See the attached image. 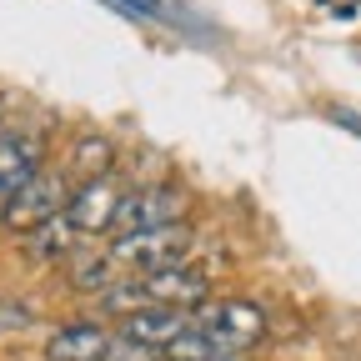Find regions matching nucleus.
<instances>
[{
    "instance_id": "f8f14e48",
    "label": "nucleus",
    "mask_w": 361,
    "mask_h": 361,
    "mask_svg": "<svg viewBox=\"0 0 361 361\" xmlns=\"http://www.w3.org/2000/svg\"><path fill=\"white\" fill-rule=\"evenodd\" d=\"M111 166H116V146L101 141V135H85V141L75 146V156H71V171H66V176L90 180V176H106Z\"/></svg>"
},
{
    "instance_id": "1a4fd4ad",
    "label": "nucleus",
    "mask_w": 361,
    "mask_h": 361,
    "mask_svg": "<svg viewBox=\"0 0 361 361\" xmlns=\"http://www.w3.org/2000/svg\"><path fill=\"white\" fill-rule=\"evenodd\" d=\"M186 326H191V311H180V306H146V311L121 316V336L146 341V346H156V351H161L166 341H176Z\"/></svg>"
},
{
    "instance_id": "9b49d317",
    "label": "nucleus",
    "mask_w": 361,
    "mask_h": 361,
    "mask_svg": "<svg viewBox=\"0 0 361 361\" xmlns=\"http://www.w3.org/2000/svg\"><path fill=\"white\" fill-rule=\"evenodd\" d=\"M161 356H166V361H241L246 351H231V346H221L216 336H206V331L186 326L176 341H166V346H161Z\"/></svg>"
},
{
    "instance_id": "6e6552de",
    "label": "nucleus",
    "mask_w": 361,
    "mask_h": 361,
    "mask_svg": "<svg viewBox=\"0 0 361 361\" xmlns=\"http://www.w3.org/2000/svg\"><path fill=\"white\" fill-rule=\"evenodd\" d=\"M40 141L35 135H20V130H6L0 135V201L11 206V196L30 180V171H40Z\"/></svg>"
},
{
    "instance_id": "2eb2a0df",
    "label": "nucleus",
    "mask_w": 361,
    "mask_h": 361,
    "mask_svg": "<svg viewBox=\"0 0 361 361\" xmlns=\"http://www.w3.org/2000/svg\"><path fill=\"white\" fill-rule=\"evenodd\" d=\"M35 322V311L25 306V301H16V296H0V336H16V331H25Z\"/></svg>"
},
{
    "instance_id": "f257e3e1",
    "label": "nucleus",
    "mask_w": 361,
    "mask_h": 361,
    "mask_svg": "<svg viewBox=\"0 0 361 361\" xmlns=\"http://www.w3.org/2000/svg\"><path fill=\"white\" fill-rule=\"evenodd\" d=\"M106 251H111L116 271H126V276H151V271H161V266L186 261V251H191V226L176 221V226H151V231L111 236Z\"/></svg>"
},
{
    "instance_id": "0eeeda50",
    "label": "nucleus",
    "mask_w": 361,
    "mask_h": 361,
    "mask_svg": "<svg viewBox=\"0 0 361 361\" xmlns=\"http://www.w3.org/2000/svg\"><path fill=\"white\" fill-rule=\"evenodd\" d=\"M111 331L101 322H71L61 331H51L45 341V361H106Z\"/></svg>"
},
{
    "instance_id": "f03ea898",
    "label": "nucleus",
    "mask_w": 361,
    "mask_h": 361,
    "mask_svg": "<svg viewBox=\"0 0 361 361\" xmlns=\"http://www.w3.org/2000/svg\"><path fill=\"white\" fill-rule=\"evenodd\" d=\"M191 326L216 336L221 346H231V351H251L261 336H266V311L256 301H201L191 306Z\"/></svg>"
},
{
    "instance_id": "dca6fc26",
    "label": "nucleus",
    "mask_w": 361,
    "mask_h": 361,
    "mask_svg": "<svg viewBox=\"0 0 361 361\" xmlns=\"http://www.w3.org/2000/svg\"><path fill=\"white\" fill-rule=\"evenodd\" d=\"M336 126H346V130L361 135V116H351V111H336Z\"/></svg>"
},
{
    "instance_id": "7ed1b4c3",
    "label": "nucleus",
    "mask_w": 361,
    "mask_h": 361,
    "mask_svg": "<svg viewBox=\"0 0 361 361\" xmlns=\"http://www.w3.org/2000/svg\"><path fill=\"white\" fill-rule=\"evenodd\" d=\"M191 201L186 191L176 186H141V191H126L111 221V236H130V231H151V226H176L186 221Z\"/></svg>"
},
{
    "instance_id": "9d476101",
    "label": "nucleus",
    "mask_w": 361,
    "mask_h": 361,
    "mask_svg": "<svg viewBox=\"0 0 361 361\" xmlns=\"http://www.w3.org/2000/svg\"><path fill=\"white\" fill-rule=\"evenodd\" d=\"M75 246H80V236H75V226L66 221V211L25 231V256L30 261H71Z\"/></svg>"
},
{
    "instance_id": "4468645a",
    "label": "nucleus",
    "mask_w": 361,
    "mask_h": 361,
    "mask_svg": "<svg viewBox=\"0 0 361 361\" xmlns=\"http://www.w3.org/2000/svg\"><path fill=\"white\" fill-rule=\"evenodd\" d=\"M106 361H166L156 346H146V341H130V336H111V346H106Z\"/></svg>"
},
{
    "instance_id": "ddd939ff",
    "label": "nucleus",
    "mask_w": 361,
    "mask_h": 361,
    "mask_svg": "<svg viewBox=\"0 0 361 361\" xmlns=\"http://www.w3.org/2000/svg\"><path fill=\"white\" fill-rule=\"evenodd\" d=\"M116 276H121V271H116L111 251H101V256H75V261H71V286H75V291H96V296H101Z\"/></svg>"
},
{
    "instance_id": "a211bd4d",
    "label": "nucleus",
    "mask_w": 361,
    "mask_h": 361,
    "mask_svg": "<svg viewBox=\"0 0 361 361\" xmlns=\"http://www.w3.org/2000/svg\"><path fill=\"white\" fill-rule=\"evenodd\" d=\"M0 121H6V96H0Z\"/></svg>"
},
{
    "instance_id": "f3484780",
    "label": "nucleus",
    "mask_w": 361,
    "mask_h": 361,
    "mask_svg": "<svg viewBox=\"0 0 361 361\" xmlns=\"http://www.w3.org/2000/svg\"><path fill=\"white\" fill-rule=\"evenodd\" d=\"M6 211H11V206H6V201H0V226H6Z\"/></svg>"
},
{
    "instance_id": "39448f33",
    "label": "nucleus",
    "mask_w": 361,
    "mask_h": 361,
    "mask_svg": "<svg viewBox=\"0 0 361 361\" xmlns=\"http://www.w3.org/2000/svg\"><path fill=\"white\" fill-rule=\"evenodd\" d=\"M121 180L106 171V176H90V180H80V186L71 191V201H66V221L75 226V236L85 241V236H111V221H116V206H121Z\"/></svg>"
},
{
    "instance_id": "20e7f679",
    "label": "nucleus",
    "mask_w": 361,
    "mask_h": 361,
    "mask_svg": "<svg viewBox=\"0 0 361 361\" xmlns=\"http://www.w3.org/2000/svg\"><path fill=\"white\" fill-rule=\"evenodd\" d=\"M66 201H71V176H66V171H51V166H40V171H30L25 186L11 196L6 226H16V231H30V226L61 216Z\"/></svg>"
},
{
    "instance_id": "423d86ee",
    "label": "nucleus",
    "mask_w": 361,
    "mask_h": 361,
    "mask_svg": "<svg viewBox=\"0 0 361 361\" xmlns=\"http://www.w3.org/2000/svg\"><path fill=\"white\" fill-rule=\"evenodd\" d=\"M135 281H141V291H146L151 306H180V311H191V306H201V301L211 296V276H206V271H196V266H186V261L161 266V271L135 276Z\"/></svg>"
}]
</instances>
